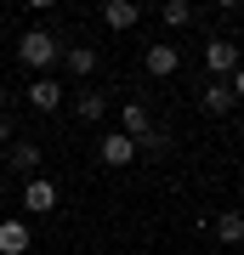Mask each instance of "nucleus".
<instances>
[{"label": "nucleus", "mask_w": 244, "mask_h": 255, "mask_svg": "<svg viewBox=\"0 0 244 255\" xmlns=\"http://www.w3.org/2000/svg\"><path fill=\"white\" fill-rule=\"evenodd\" d=\"M23 210H28V216H51V210H57V182H51V176H28V182H23Z\"/></svg>", "instance_id": "obj_3"}, {"label": "nucleus", "mask_w": 244, "mask_h": 255, "mask_svg": "<svg viewBox=\"0 0 244 255\" xmlns=\"http://www.w3.org/2000/svg\"><path fill=\"white\" fill-rule=\"evenodd\" d=\"M102 23L108 28H136L142 23V6H136V0H108V6H102Z\"/></svg>", "instance_id": "obj_8"}, {"label": "nucleus", "mask_w": 244, "mask_h": 255, "mask_svg": "<svg viewBox=\"0 0 244 255\" xmlns=\"http://www.w3.org/2000/svg\"><path fill=\"white\" fill-rule=\"evenodd\" d=\"M210 233H216L222 244H244V216H239V210H227V216L210 221Z\"/></svg>", "instance_id": "obj_12"}, {"label": "nucleus", "mask_w": 244, "mask_h": 255, "mask_svg": "<svg viewBox=\"0 0 244 255\" xmlns=\"http://www.w3.org/2000/svg\"><path fill=\"white\" fill-rule=\"evenodd\" d=\"M199 102H205V114H233V108H239V97H233V80H210Z\"/></svg>", "instance_id": "obj_6"}, {"label": "nucleus", "mask_w": 244, "mask_h": 255, "mask_svg": "<svg viewBox=\"0 0 244 255\" xmlns=\"http://www.w3.org/2000/svg\"><path fill=\"white\" fill-rule=\"evenodd\" d=\"M136 147H142L136 136H125V130H114V136H102V142H97V153H102V164H114V170H125V164L136 159Z\"/></svg>", "instance_id": "obj_4"}, {"label": "nucleus", "mask_w": 244, "mask_h": 255, "mask_svg": "<svg viewBox=\"0 0 244 255\" xmlns=\"http://www.w3.org/2000/svg\"><path fill=\"white\" fill-rule=\"evenodd\" d=\"M0 255H28V221H0Z\"/></svg>", "instance_id": "obj_10"}, {"label": "nucleus", "mask_w": 244, "mask_h": 255, "mask_svg": "<svg viewBox=\"0 0 244 255\" xmlns=\"http://www.w3.org/2000/svg\"><path fill=\"white\" fill-rule=\"evenodd\" d=\"M17 57L40 80V74H51V63H63V46H57V34H45V28H28V34L17 40Z\"/></svg>", "instance_id": "obj_1"}, {"label": "nucleus", "mask_w": 244, "mask_h": 255, "mask_svg": "<svg viewBox=\"0 0 244 255\" xmlns=\"http://www.w3.org/2000/svg\"><path fill=\"white\" fill-rule=\"evenodd\" d=\"M205 68L216 74V80H233V74L244 68V46H233V40H227V34L205 40Z\"/></svg>", "instance_id": "obj_2"}, {"label": "nucleus", "mask_w": 244, "mask_h": 255, "mask_svg": "<svg viewBox=\"0 0 244 255\" xmlns=\"http://www.w3.org/2000/svg\"><path fill=\"white\" fill-rule=\"evenodd\" d=\"M119 125H125V136H136V142H148V136H154V114H148L142 102H125Z\"/></svg>", "instance_id": "obj_7"}, {"label": "nucleus", "mask_w": 244, "mask_h": 255, "mask_svg": "<svg viewBox=\"0 0 244 255\" xmlns=\"http://www.w3.org/2000/svg\"><path fill=\"white\" fill-rule=\"evenodd\" d=\"M63 63H68V74H97V46H68Z\"/></svg>", "instance_id": "obj_14"}, {"label": "nucleus", "mask_w": 244, "mask_h": 255, "mask_svg": "<svg viewBox=\"0 0 244 255\" xmlns=\"http://www.w3.org/2000/svg\"><path fill=\"white\" fill-rule=\"evenodd\" d=\"M233 97H239V102H244V68H239V74H233Z\"/></svg>", "instance_id": "obj_16"}, {"label": "nucleus", "mask_w": 244, "mask_h": 255, "mask_svg": "<svg viewBox=\"0 0 244 255\" xmlns=\"http://www.w3.org/2000/svg\"><path fill=\"white\" fill-rule=\"evenodd\" d=\"M6 159H11V170H23V176H34V170H40V147H34V142H11V153H6Z\"/></svg>", "instance_id": "obj_13"}, {"label": "nucleus", "mask_w": 244, "mask_h": 255, "mask_svg": "<svg viewBox=\"0 0 244 255\" xmlns=\"http://www.w3.org/2000/svg\"><path fill=\"white\" fill-rule=\"evenodd\" d=\"M23 97H28V108H34V114H51V108H63V85H57L51 74H40V80L28 85Z\"/></svg>", "instance_id": "obj_5"}, {"label": "nucleus", "mask_w": 244, "mask_h": 255, "mask_svg": "<svg viewBox=\"0 0 244 255\" xmlns=\"http://www.w3.org/2000/svg\"><path fill=\"white\" fill-rule=\"evenodd\" d=\"M142 63H148V74H154V80H165V74L182 68V51H176V46H148Z\"/></svg>", "instance_id": "obj_9"}, {"label": "nucleus", "mask_w": 244, "mask_h": 255, "mask_svg": "<svg viewBox=\"0 0 244 255\" xmlns=\"http://www.w3.org/2000/svg\"><path fill=\"white\" fill-rule=\"evenodd\" d=\"M0 119H6V85H0Z\"/></svg>", "instance_id": "obj_18"}, {"label": "nucleus", "mask_w": 244, "mask_h": 255, "mask_svg": "<svg viewBox=\"0 0 244 255\" xmlns=\"http://www.w3.org/2000/svg\"><path fill=\"white\" fill-rule=\"evenodd\" d=\"M0 142H11V119H0Z\"/></svg>", "instance_id": "obj_17"}, {"label": "nucleus", "mask_w": 244, "mask_h": 255, "mask_svg": "<svg viewBox=\"0 0 244 255\" xmlns=\"http://www.w3.org/2000/svg\"><path fill=\"white\" fill-rule=\"evenodd\" d=\"M159 17L171 23V28H188V23H193V6H188V0H171V6L159 11Z\"/></svg>", "instance_id": "obj_15"}, {"label": "nucleus", "mask_w": 244, "mask_h": 255, "mask_svg": "<svg viewBox=\"0 0 244 255\" xmlns=\"http://www.w3.org/2000/svg\"><path fill=\"white\" fill-rule=\"evenodd\" d=\"M74 114H80L85 125H97V119L108 114V97H102V91H80V97H74Z\"/></svg>", "instance_id": "obj_11"}]
</instances>
